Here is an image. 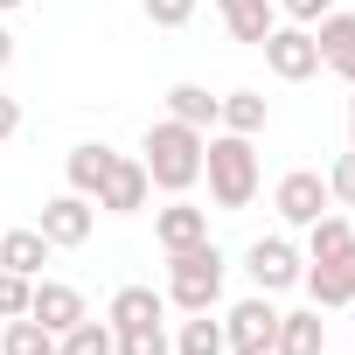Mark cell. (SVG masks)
I'll use <instances>...</instances> for the list:
<instances>
[{"label": "cell", "instance_id": "8992f818", "mask_svg": "<svg viewBox=\"0 0 355 355\" xmlns=\"http://www.w3.org/2000/svg\"><path fill=\"white\" fill-rule=\"evenodd\" d=\"M272 334H279V306H272V293L237 300V306L223 313V341L244 348V355H272Z\"/></svg>", "mask_w": 355, "mask_h": 355}, {"label": "cell", "instance_id": "9a60e30c", "mask_svg": "<svg viewBox=\"0 0 355 355\" xmlns=\"http://www.w3.org/2000/svg\"><path fill=\"white\" fill-rule=\"evenodd\" d=\"M320 348H327V320H320V306H306V313H279L272 355H320Z\"/></svg>", "mask_w": 355, "mask_h": 355}, {"label": "cell", "instance_id": "44dd1931", "mask_svg": "<svg viewBox=\"0 0 355 355\" xmlns=\"http://www.w3.org/2000/svg\"><path fill=\"white\" fill-rule=\"evenodd\" d=\"M119 348V334H112V320H77V327H63L56 334V355H112Z\"/></svg>", "mask_w": 355, "mask_h": 355}, {"label": "cell", "instance_id": "30bf717a", "mask_svg": "<svg viewBox=\"0 0 355 355\" xmlns=\"http://www.w3.org/2000/svg\"><path fill=\"white\" fill-rule=\"evenodd\" d=\"M28 313H35L49 334H63V327H77L91 306H84V293H77V286H63V279H35V293H28Z\"/></svg>", "mask_w": 355, "mask_h": 355}, {"label": "cell", "instance_id": "4dcf8cb0", "mask_svg": "<svg viewBox=\"0 0 355 355\" xmlns=\"http://www.w3.org/2000/svg\"><path fill=\"white\" fill-rule=\"evenodd\" d=\"M8 63H15V35H8V28H0V70H8Z\"/></svg>", "mask_w": 355, "mask_h": 355}, {"label": "cell", "instance_id": "484cf974", "mask_svg": "<svg viewBox=\"0 0 355 355\" xmlns=\"http://www.w3.org/2000/svg\"><path fill=\"white\" fill-rule=\"evenodd\" d=\"M28 293H35V279L0 272V320H21V313H28Z\"/></svg>", "mask_w": 355, "mask_h": 355}, {"label": "cell", "instance_id": "3957f363", "mask_svg": "<svg viewBox=\"0 0 355 355\" xmlns=\"http://www.w3.org/2000/svg\"><path fill=\"white\" fill-rule=\"evenodd\" d=\"M223 300V251L202 237L189 251H167V306L182 313H209Z\"/></svg>", "mask_w": 355, "mask_h": 355}, {"label": "cell", "instance_id": "83f0119b", "mask_svg": "<svg viewBox=\"0 0 355 355\" xmlns=\"http://www.w3.org/2000/svg\"><path fill=\"white\" fill-rule=\"evenodd\" d=\"M139 8H146L153 28H182V21L196 15V0H139Z\"/></svg>", "mask_w": 355, "mask_h": 355}, {"label": "cell", "instance_id": "8fae6325", "mask_svg": "<svg viewBox=\"0 0 355 355\" xmlns=\"http://www.w3.org/2000/svg\"><path fill=\"white\" fill-rule=\"evenodd\" d=\"M313 49H320V70H334V77H348L355 84V15H320L313 21Z\"/></svg>", "mask_w": 355, "mask_h": 355}, {"label": "cell", "instance_id": "d4e9b609", "mask_svg": "<svg viewBox=\"0 0 355 355\" xmlns=\"http://www.w3.org/2000/svg\"><path fill=\"white\" fill-rule=\"evenodd\" d=\"M112 355H174V341L160 334V320L153 327H119V348Z\"/></svg>", "mask_w": 355, "mask_h": 355}, {"label": "cell", "instance_id": "277c9868", "mask_svg": "<svg viewBox=\"0 0 355 355\" xmlns=\"http://www.w3.org/2000/svg\"><path fill=\"white\" fill-rule=\"evenodd\" d=\"M258 49H265V70H272L279 84H306V77L320 70V49H313V28H300V21H293V28H272V35H265Z\"/></svg>", "mask_w": 355, "mask_h": 355}, {"label": "cell", "instance_id": "5b68a950", "mask_svg": "<svg viewBox=\"0 0 355 355\" xmlns=\"http://www.w3.org/2000/svg\"><path fill=\"white\" fill-rule=\"evenodd\" d=\"M91 196H77V189H63V196H49L42 202V216H35V230L49 237V251H77L84 237H91Z\"/></svg>", "mask_w": 355, "mask_h": 355}, {"label": "cell", "instance_id": "4fadbf2b", "mask_svg": "<svg viewBox=\"0 0 355 355\" xmlns=\"http://www.w3.org/2000/svg\"><path fill=\"white\" fill-rule=\"evenodd\" d=\"M216 15H223V28L237 35V42H265L272 28H279V0H216Z\"/></svg>", "mask_w": 355, "mask_h": 355}, {"label": "cell", "instance_id": "7402d4cb", "mask_svg": "<svg viewBox=\"0 0 355 355\" xmlns=\"http://www.w3.org/2000/svg\"><path fill=\"white\" fill-rule=\"evenodd\" d=\"M0 355H56V334H49L35 313H21V320L0 327Z\"/></svg>", "mask_w": 355, "mask_h": 355}, {"label": "cell", "instance_id": "603a6c76", "mask_svg": "<svg viewBox=\"0 0 355 355\" xmlns=\"http://www.w3.org/2000/svg\"><path fill=\"white\" fill-rule=\"evenodd\" d=\"M355 244V230H348V216H313L306 223V258L313 265H327V258H341Z\"/></svg>", "mask_w": 355, "mask_h": 355}, {"label": "cell", "instance_id": "e0dca14e", "mask_svg": "<svg viewBox=\"0 0 355 355\" xmlns=\"http://www.w3.org/2000/svg\"><path fill=\"white\" fill-rule=\"evenodd\" d=\"M42 265H49V237L42 230H0V272L42 279Z\"/></svg>", "mask_w": 355, "mask_h": 355}, {"label": "cell", "instance_id": "ba28073f", "mask_svg": "<svg viewBox=\"0 0 355 355\" xmlns=\"http://www.w3.org/2000/svg\"><path fill=\"white\" fill-rule=\"evenodd\" d=\"M327 202H334V196H327V182H320L313 167H293L286 182L272 189V209H279V216H286L293 230H306L313 216H327Z\"/></svg>", "mask_w": 355, "mask_h": 355}, {"label": "cell", "instance_id": "7c38bea8", "mask_svg": "<svg viewBox=\"0 0 355 355\" xmlns=\"http://www.w3.org/2000/svg\"><path fill=\"white\" fill-rule=\"evenodd\" d=\"M105 320H112V334H119V327H153V320H167V293H153V286H119L112 306H105Z\"/></svg>", "mask_w": 355, "mask_h": 355}, {"label": "cell", "instance_id": "5bb4252c", "mask_svg": "<svg viewBox=\"0 0 355 355\" xmlns=\"http://www.w3.org/2000/svg\"><path fill=\"white\" fill-rule=\"evenodd\" d=\"M153 237H160V251H189V244L209 237V209H196V202H167V209L153 216Z\"/></svg>", "mask_w": 355, "mask_h": 355}, {"label": "cell", "instance_id": "f546056e", "mask_svg": "<svg viewBox=\"0 0 355 355\" xmlns=\"http://www.w3.org/2000/svg\"><path fill=\"white\" fill-rule=\"evenodd\" d=\"M15 132H21V105L0 91V139H15Z\"/></svg>", "mask_w": 355, "mask_h": 355}, {"label": "cell", "instance_id": "d6986e66", "mask_svg": "<svg viewBox=\"0 0 355 355\" xmlns=\"http://www.w3.org/2000/svg\"><path fill=\"white\" fill-rule=\"evenodd\" d=\"M216 105H223V98H209L202 84H174V91H167V119H182V125H196V132H216Z\"/></svg>", "mask_w": 355, "mask_h": 355}, {"label": "cell", "instance_id": "52a82bcc", "mask_svg": "<svg viewBox=\"0 0 355 355\" xmlns=\"http://www.w3.org/2000/svg\"><path fill=\"white\" fill-rule=\"evenodd\" d=\"M244 272H251L258 293H286V286L306 279V265H300V251H293L286 237H258V244L244 251Z\"/></svg>", "mask_w": 355, "mask_h": 355}, {"label": "cell", "instance_id": "ffe728a7", "mask_svg": "<svg viewBox=\"0 0 355 355\" xmlns=\"http://www.w3.org/2000/svg\"><path fill=\"white\" fill-rule=\"evenodd\" d=\"M265 119H272V112H265V98H258V91H230V98L216 105V125H223V132H244V139H258V132H265Z\"/></svg>", "mask_w": 355, "mask_h": 355}, {"label": "cell", "instance_id": "4316f807", "mask_svg": "<svg viewBox=\"0 0 355 355\" xmlns=\"http://www.w3.org/2000/svg\"><path fill=\"white\" fill-rule=\"evenodd\" d=\"M327 196H334L341 209H355V146L334 160V174H327Z\"/></svg>", "mask_w": 355, "mask_h": 355}, {"label": "cell", "instance_id": "2e32d148", "mask_svg": "<svg viewBox=\"0 0 355 355\" xmlns=\"http://www.w3.org/2000/svg\"><path fill=\"white\" fill-rule=\"evenodd\" d=\"M306 293H313V306H348V300H355V244H348L341 258L313 265V272H306Z\"/></svg>", "mask_w": 355, "mask_h": 355}, {"label": "cell", "instance_id": "6da1fadb", "mask_svg": "<svg viewBox=\"0 0 355 355\" xmlns=\"http://www.w3.org/2000/svg\"><path fill=\"white\" fill-rule=\"evenodd\" d=\"M202 139H209V132H196V125H182V119L146 125V139H139V167H146V182L167 189V196H189V189L202 182Z\"/></svg>", "mask_w": 355, "mask_h": 355}, {"label": "cell", "instance_id": "7a4b0ae2", "mask_svg": "<svg viewBox=\"0 0 355 355\" xmlns=\"http://www.w3.org/2000/svg\"><path fill=\"white\" fill-rule=\"evenodd\" d=\"M202 174H209V202L216 209H251V196H258V146L244 132H209L202 139Z\"/></svg>", "mask_w": 355, "mask_h": 355}, {"label": "cell", "instance_id": "836d02e7", "mask_svg": "<svg viewBox=\"0 0 355 355\" xmlns=\"http://www.w3.org/2000/svg\"><path fill=\"white\" fill-rule=\"evenodd\" d=\"M223 355H244V348H223Z\"/></svg>", "mask_w": 355, "mask_h": 355}, {"label": "cell", "instance_id": "e575fe53", "mask_svg": "<svg viewBox=\"0 0 355 355\" xmlns=\"http://www.w3.org/2000/svg\"><path fill=\"white\" fill-rule=\"evenodd\" d=\"M348 306H355V300H348Z\"/></svg>", "mask_w": 355, "mask_h": 355}, {"label": "cell", "instance_id": "cb8c5ba5", "mask_svg": "<svg viewBox=\"0 0 355 355\" xmlns=\"http://www.w3.org/2000/svg\"><path fill=\"white\" fill-rule=\"evenodd\" d=\"M230 341H223V320H209V313H189L182 320V334H174V355H223Z\"/></svg>", "mask_w": 355, "mask_h": 355}, {"label": "cell", "instance_id": "d6a6232c", "mask_svg": "<svg viewBox=\"0 0 355 355\" xmlns=\"http://www.w3.org/2000/svg\"><path fill=\"white\" fill-rule=\"evenodd\" d=\"M8 8H28V0H0V15H8Z\"/></svg>", "mask_w": 355, "mask_h": 355}, {"label": "cell", "instance_id": "ac0fdd59", "mask_svg": "<svg viewBox=\"0 0 355 355\" xmlns=\"http://www.w3.org/2000/svg\"><path fill=\"white\" fill-rule=\"evenodd\" d=\"M112 160H119V153H112L105 139H84V146H70L63 174H70V189H77V196H98V189H105V174H112Z\"/></svg>", "mask_w": 355, "mask_h": 355}, {"label": "cell", "instance_id": "f1b7e54d", "mask_svg": "<svg viewBox=\"0 0 355 355\" xmlns=\"http://www.w3.org/2000/svg\"><path fill=\"white\" fill-rule=\"evenodd\" d=\"M279 15H286V21H300V28H313L320 15H334V0H279Z\"/></svg>", "mask_w": 355, "mask_h": 355}, {"label": "cell", "instance_id": "9c48e42d", "mask_svg": "<svg viewBox=\"0 0 355 355\" xmlns=\"http://www.w3.org/2000/svg\"><path fill=\"white\" fill-rule=\"evenodd\" d=\"M146 196H153L146 167L119 153V160H112V174H105V189H98V209H112V216H139V209H146Z\"/></svg>", "mask_w": 355, "mask_h": 355}, {"label": "cell", "instance_id": "1f68e13d", "mask_svg": "<svg viewBox=\"0 0 355 355\" xmlns=\"http://www.w3.org/2000/svg\"><path fill=\"white\" fill-rule=\"evenodd\" d=\"M348 146H355V98H348Z\"/></svg>", "mask_w": 355, "mask_h": 355}]
</instances>
